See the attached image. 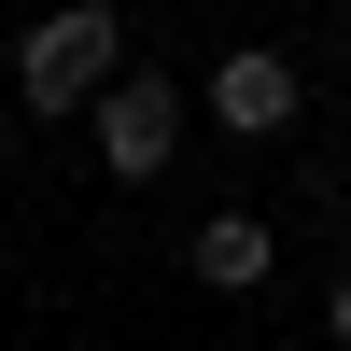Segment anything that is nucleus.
<instances>
[{"instance_id":"obj_1","label":"nucleus","mask_w":351,"mask_h":351,"mask_svg":"<svg viewBox=\"0 0 351 351\" xmlns=\"http://www.w3.org/2000/svg\"><path fill=\"white\" fill-rule=\"evenodd\" d=\"M112 71H127V14H112V0H56V14L14 43V112L56 127V112H84Z\"/></svg>"},{"instance_id":"obj_6","label":"nucleus","mask_w":351,"mask_h":351,"mask_svg":"<svg viewBox=\"0 0 351 351\" xmlns=\"http://www.w3.org/2000/svg\"><path fill=\"white\" fill-rule=\"evenodd\" d=\"M337 127H351V84H337Z\"/></svg>"},{"instance_id":"obj_3","label":"nucleus","mask_w":351,"mask_h":351,"mask_svg":"<svg viewBox=\"0 0 351 351\" xmlns=\"http://www.w3.org/2000/svg\"><path fill=\"white\" fill-rule=\"evenodd\" d=\"M295 99H309V84H295L281 43H225V56H211V127H225V141H281Z\"/></svg>"},{"instance_id":"obj_2","label":"nucleus","mask_w":351,"mask_h":351,"mask_svg":"<svg viewBox=\"0 0 351 351\" xmlns=\"http://www.w3.org/2000/svg\"><path fill=\"white\" fill-rule=\"evenodd\" d=\"M84 141H99L112 183H169V155H183V84L169 71H112L99 99H84Z\"/></svg>"},{"instance_id":"obj_4","label":"nucleus","mask_w":351,"mask_h":351,"mask_svg":"<svg viewBox=\"0 0 351 351\" xmlns=\"http://www.w3.org/2000/svg\"><path fill=\"white\" fill-rule=\"evenodd\" d=\"M267 267H281L267 211H197V225H183V281H197V295H253Z\"/></svg>"},{"instance_id":"obj_5","label":"nucleus","mask_w":351,"mask_h":351,"mask_svg":"<svg viewBox=\"0 0 351 351\" xmlns=\"http://www.w3.org/2000/svg\"><path fill=\"white\" fill-rule=\"evenodd\" d=\"M324 324H337V351H351V281H337V295H324Z\"/></svg>"}]
</instances>
